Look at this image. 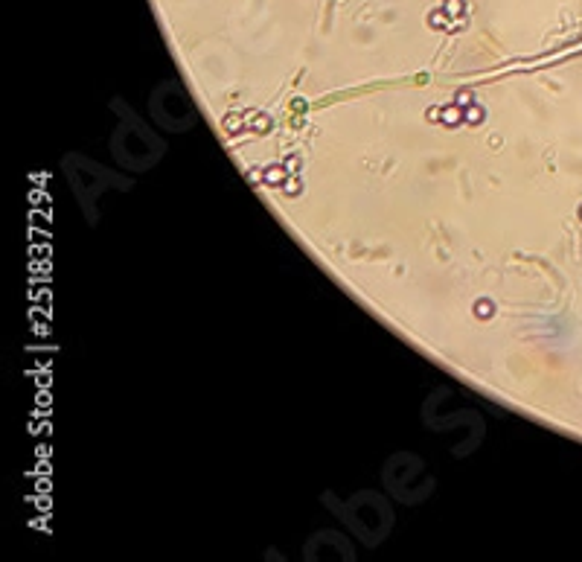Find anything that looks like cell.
<instances>
[{
  "label": "cell",
  "mask_w": 582,
  "mask_h": 562,
  "mask_svg": "<svg viewBox=\"0 0 582 562\" xmlns=\"http://www.w3.org/2000/svg\"><path fill=\"white\" fill-rule=\"evenodd\" d=\"M579 218H582V207H579Z\"/></svg>",
  "instance_id": "8fae6325"
},
{
  "label": "cell",
  "mask_w": 582,
  "mask_h": 562,
  "mask_svg": "<svg viewBox=\"0 0 582 562\" xmlns=\"http://www.w3.org/2000/svg\"><path fill=\"white\" fill-rule=\"evenodd\" d=\"M439 114H443V108H439V105H431V108L425 111V119H428V123H439Z\"/></svg>",
  "instance_id": "9c48e42d"
},
{
  "label": "cell",
  "mask_w": 582,
  "mask_h": 562,
  "mask_svg": "<svg viewBox=\"0 0 582 562\" xmlns=\"http://www.w3.org/2000/svg\"><path fill=\"white\" fill-rule=\"evenodd\" d=\"M222 128L227 131V134H239L245 128V117H239V114H227V117L222 119Z\"/></svg>",
  "instance_id": "277c9868"
},
{
  "label": "cell",
  "mask_w": 582,
  "mask_h": 562,
  "mask_svg": "<svg viewBox=\"0 0 582 562\" xmlns=\"http://www.w3.org/2000/svg\"><path fill=\"white\" fill-rule=\"evenodd\" d=\"M262 178H265V184H268V187H283V181L288 178V169H286V166H268Z\"/></svg>",
  "instance_id": "3957f363"
},
{
  "label": "cell",
  "mask_w": 582,
  "mask_h": 562,
  "mask_svg": "<svg viewBox=\"0 0 582 562\" xmlns=\"http://www.w3.org/2000/svg\"><path fill=\"white\" fill-rule=\"evenodd\" d=\"M439 123L443 126H448V128H457V126H463L466 119H463V108L460 105H454V102H448V105H443V114H439Z\"/></svg>",
  "instance_id": "6da1fadb"
},
{
  "label": "cell",
  "mask_w": 582,
  "mask_h": 562,
  "mask_svg": "<svg viewBox=\"0 0 582 562\" xmlns=\"http://www.w3.org/2000/svg\"><path fill=\"white\" fill-rule=\"evenodd\" d=\"M472 102H475V93L469 91V88H463V91L454 93V105H460V108H469Z\"/></svg>",
  "instance_id": "8992f818"
},
{
  "label": "cell",
  "mask_w": 582,
  "mask_h": 562,
  "mask_svg": "<svg viewBox=\"0 0 582 562\" xmlns=\"http://www.w3.org/2000/svg\"><path fill=\"white\" fill-rule=\"evenodd\" d=\"M475 315L477 317H492L495 315V303H492V300H477V303H475Z\"/></svg>",
  "instance_id": "5b68a950"
},
{
  "label": "cell",
  "mask_w": 582,
  "mask_h": 562,
  "mask_svg": "<svg viewBox=\"0 0 582 562\" xmlns=\"http://www.w3.org/2000/svg\"><path fill=\"white\" fill-rule=\"evenodd\" d=\"M463 119H466V126H480L486 119V108L477 105V102H472L469 108H463Z\"/></svg>",
  "instance_id": "7a4b0ae2"
},
{
  "label": "cell",
  "mask_w": 582,
  "mask_h": 562,
  "mask_svg": "<svg viewBox=\"0 0 582 562\" xmlns=\"http://www.w3.org/2000/svg\"><path fill=\"white\" fill-rule=\"evenodd\" d=\"M283 166L288 169V175H297V169H300V157H297V154H288L286 160H283Z\"/></svg>",
  "instance_id": "ba28073f"
},
{
  "label": "cell",
  "mask_w": 582,
  "mask_h": 562,
  "mask_svg": "<svg viewBox=\"0 0 582 562\" xmlns=\"http://www.w3.org/2000/svg\"><path fill=\"white\" fill-rule=\"evenodd\" d=\"M446 9L451 12V15H457V12H463V6H460V3H457V0H454V3H448Z\"/></svg>",
  "instance_id": "30bf717a"
},
{
  "label": "cell",
  "mask_w": 582,
  "mask_h": 562,
  "mask_svg": "<svg viewBox=\"0 0 582 562\" xmlns=\"http://www.w3.org/2000/svg\"><path fill=\"white\" fill-rule=\"evenodd\" d=\"M283 192H286V195H300V178H297V175H288L286 181H283Z\"/></svg>",
  "instance_id": "52a82bcc"
}]
</instances>
